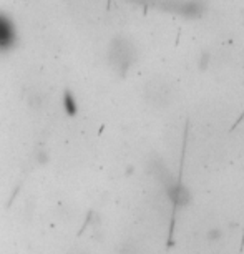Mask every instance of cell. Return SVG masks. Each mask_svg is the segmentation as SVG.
<instances>
[{"mask_svg": "<svg viewBox=\"0 0 244 254\" xmlns=\"http://www.w3.org/2000/svg\"><path fill=\"white\" fill-rule=\"evenodd\" d=\"M153 85H155V83H153ZM166 88H168V87H165V90H166ZM155 90H156V93L150 95L151 98H155V97H160V90H158V85H155ZM168 97H170V90H166V92L163 93V98H168Z\"/></svg>", "mask_w": 244, "mask_h": 254, "instance_id": "obj_4", "label": "cell"}, {"mask_svg": "<svg viewBox=\"0 0 244 254\" xmlns=\"http://www.w3.org/2000/svg\"><path fill=\"white\" fill-rule=\"evenodd\" d=\"M108 62L118 73H126L136 62V49L128 38L117 37L108 47Z\"/></svg>", "mask_w": 244, "mask_h": 254, "instance_id": "obj_1", "label": "cell"}, {"mask_svg": "<svg viewBox=\"0 0 244 254\" xmlns=\"http://www.w3.org/2000/svg\"><path fill=\"white\" fill-rule=\"evenodd\" d=\"M63 108L68 115H75L76 110H78V102H76V98L71 95V92H68V90L63 93Z\"/></svg>", "mask_w": 244, "mask_h": 254, "instance_id": "obj_3", "label": "cell"}, {"mask_svg": "<svg viewBox=\"0 0 244 254\" xmlns=\"http://www.w3.org/2000/svg\"><path fill=\"white\" fill-rule=\"evenodd\" d=\"M17 40L18 33L13 18L5 12H0V52H10L17 45Z\"/></svg>", "mask_w": 244, "mask_h": 254, "instance_id": "obj_2", "label": "cell"}, {"mask_svg": "<svg viewBox=\"0 0 244 254\" xmlns=\"http://www.w3.org/2000/svg\"><path fill=\"white\" fill-rule=\"evenodd\" d=\"M218 236H219V233H209V234H208V238H209V239H216Z\"/></svg>", "mask_w": 244, "mask_h": 254, "instance_id": "obj_5", "label": "cell"}]
</instances>
